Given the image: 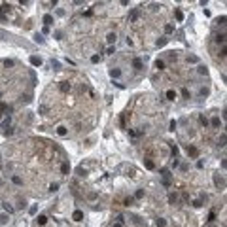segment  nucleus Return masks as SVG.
<instances>
[{
	"label": "nucleus",
	"mask_w": 227,
	"mask_h": 227,
	"mask_svg": "<svg viewBox=\"0 0 227 227\" xmlns=\"http://www.w3.org/2000/svg\"><path fill=\"white\" fill-rule=\"evenodd\" d=\"M108 42H116V34H114V32L108 34Z\"/></svg>",
	"instance_id": "nucleus-2"
},
{
	"label": "nucleus",
	"mask_w": 227,
	"mask_h": 227,
	"mask_svg": "<svg viewBox=\"0 0 227 227\" xmlns=\"http://www.w3.org/2000/svg\"><path fill=\"white\" fill-rule=\"evenodd\" d=\"M51 21H53L51 15H46V17H44V23H46V25H51Z\"/></svg>",
	"instance_id": "nucleus-1"
},
{
	"label": "nucleus",
	"mask_w": 227,
	"mask_h": 227,
	"mask_svg": "<svg viewBox=\"0 0 227 227\" xmlns=\"http://www.w3.org/2000/svg\"><path fill=\"white\" fill-rule=\"evenodd\" d=\"M30 63H32V64H40V63H42V61H40L38 57H32V59H30Z\"/></svg>",
	"instance_id": "nucleus-3"
},
{
	"label": "nucleus",
	"mask_w": 227,
	"mask_h": 227,
	"mask_svg": "<svg viewBox=\"0 0 227 227\" xmlns=\"http://www.w3.org/2000/svg\"><path fill=\"white\" fill-rule=\"evenodd\" d=\"M168 201H170V202H176V193H172L170 197H168Z\"/></svg>",
	"instance_id": "nucleus-4"
}]
</instances>
